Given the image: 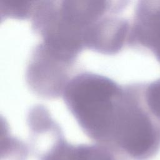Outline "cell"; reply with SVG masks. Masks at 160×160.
Returning a JSON list of instances; mask_svg holds the SVG:
<instances>
[{
  "label": "cell",
  "mask_w": 160,
  "mask_h": 160,
  "mask_svg": "<svg viewBox=\"0 0 160 160\" xmlns=\"http://www.w3.org/2000/svg\"><path fill=\"white\" fill-rule=\"evenodd\" d=\"M114 86L99 79H86L70 90L74 109L90 136L106 148L111 137L112 122V98Z\"/></svg>",
  "instance_id": "1"
},
{
  "label": "cell",
  "mask_w": 160,
  "mask_h": 160,
  "mask_svg": "<svg viewBox=\"0 0 160 160\" xmlns=\"http://www.w3.org/2000/svg\"><path fill=\"white\" fill-rule=\"evenodd\" d=\"M135 37L160 61V0L141 2L136 14Z\"/></svg>",
  "instance_id": "2"
},
{
  "label": "cell",
  "mask_w": 160,
  "mask_h": 160,
  "mask_svg": "<svg viewBox=\"0 0 160 160\" xmlns=\"http://www.w3.org/2000/svg\"><path fill=\"white\" fill-rule=\"evenodd\" d=\"M39 159L118 160L112 153L100 146H72L61 142L51 147Z\"/></svg>",
  "instance_id": "3"
},
{
  "label": "cell",
  "mask_w": 160,
  "mask_h": 160,
  "mask_svg": "<svg viewBox=\"0 0 160 160\" xmlns=\"http://www.w3.org/2000/svg\"><path fill=\"white\" fill-rule=\"evenodd\" d=\"M143 99L145 107L149 114L160 124V79L145 87Z\"/></svg>",
  "instance_id": "4"
}]
</instances>
